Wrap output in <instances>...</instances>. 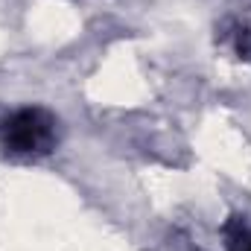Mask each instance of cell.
Listing matches in <instances>:
<instances>
[{"instance_id": "2", "label": "cell", "mask_w": 251, "mask_h": 251, "mask_svg": "<svg viewBox=\"0 0 251 251\" xmlns=\"http://www.w3.org/2000/svg\"><path fill=\"white\" fill-rule=\"evenodd\" d=\"M225 237H228V251H251V228L243 225L240 219L228 222Z\"/></svg>"}, {"instance_id": "1", "label": "cell", "mask_w": 251, "mask_h": 251, "mask_svg": "<svg viewBox=\"0 0 251 251\" xmlns=\"http://www.w3.org/2000/svg\"><path fill=\"white\" fill-rule=\"evenodd\" d=\"M0 140L12 158L47 155L56 146V117L44 108H21L3 123Z\"/></svg>"}]
</instances>
